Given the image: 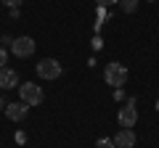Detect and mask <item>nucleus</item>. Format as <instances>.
Instances as JSON below:
<instances>
[{"label": "nucleus", "mask_w": 159, "mask_h": 148, "mask_svg": "<svg viewBox=\"0 0 159 148\" xmlns=\"http://www.w3.org/2000/svg\"><path fill=\"white\" fill-rule=\"evenodd\" d=\"M119 6H122V11H125V13H133L138 8V0H119Z\"/></svg>", "instance_id": "nucleus-9"}, {"label": "nucleus", "mask_w": 159, "mask_h": 148, "mask_svg": "<svg viewBox=\"0 0 159 148\" xmlns=\"http://www.w3.org/2000/svg\"><path fill=\"white\" fill-rule=\"evenodd\" d=\"M27 111H29V106L27 103H6V114H8V119L11 122H21L24 116H27Z\"/></svg>", "instance_id": "nucleus-6"}, {"label": "nucleus", "mask_w": 159, "mask_h": 148, "mask_svg": "<svg viewBox=\"0 0 159 148\" xmlns=\"http://www.w3.org/2000/svg\"><path fill=\"white\" fill-rule=\"evenodd\" d=\"M154 108H157V111H159V98H157V106H154Z\"/></svg>", "instance_id": "nucleus-15"}, {"label": "nucleus", "mask_w": 159, "mask_h": 148, "mask_svg": "<svg viewBox=\"0 0 159 148\" xmlns=\"http://www.w3.org/2000/svg\"><path fill=\"white\" fill-rule=\"evenodd\" d=\"M6 61H8V53H6V48H0V66H6Z\"/></svg>", "instance_id": "nucleus-12"}, {"label": "nucleus", "mask_w": 159, "mask_h": 148, "mask_svg": "<svg viewBox=\"0 0 159 148\" xmlns=\"http://www.w3.org/2000/svg\"><path fill=\"white\" fill-rule=\"evenodd\" d=\"M0 6H3V3H0Z\"/></svg>", "instance_id": "nucleus-16"}, {"label": "nucleus", "mask_w": 159, "mask_h": 148, "mask_svg": "<svg viewBox=\"0 0 159 148\" xmlns=\"http://www.w3.org/2000/svg\"><path fill=\"white\" fill-rule=\"evenodd\" d=\"M117 119H119V124H122V130H130V127H135V122H138V111H135V106H122L119 108V114H117Z\"/></svg>", "instance_id": "nucleus-5"}, {"label": "nucleus", "mask_w": 159, "mask_h": 148, "mask_svg": "<svg viewBox=\"0 0 159 148\" xmlns=\"http://www.w3.org/2000/svg\"><path fill=\"white\" fill-rule=\"evenodd\" d=\"M3 106H6V101H3V98H0V108H3Z\"/></svg>", "instance_id": "nucleus-14"}, {"label": "nucleus", "mask_w": 159, "mask_h": 148, "mask_svg": "<svg viewBox=\"0 0 159 148\" xmlns=\"http://www.w3.org/2000/svg\"><path fill=\"white\" fill-rule=\"evenodd\" d=\"M98 148H117V146H114V140H106V137H101V140H98Z\"/></svg>", "instance_id": "nucleus-10"}, {"label": "nucleus", "mask_w": 159, "mask_h": 148, "mask_svg": "<svg viewBox=\"0 0 159 148\" xmlns=\"http://www.w3.org/2000/svg\"><path fill=\"white\" fill-rule=\"evenodd\" d=\"M111 140H114L117 148H133V146H135V132H133V130H119Z\"/></svg>", "instance_id": "nucleus-8"}, {"label": "nucleus", "mask_w": 159, "mask_h": 148, "mask_svg": "<svg viewBox=\"0 0 159 148\" xmlns=\"http://www.w3.org/2000/svg\"><path fill=\"white\" fill-rule=\"evenodd\" d=\"M11 53L19 56V58H29L34 53V40L27 37V34H24V37H16V40L11 42Z\"/></svg>", "instance_id": "nucleus-4"}, {"label": "nucleus", "mask_w": 159, "mask_h": 148, "mask_svg": "<svg viewBox=\"0 0 159 148\" xmlns=\"http://www.w3.org/2000/svg\"><path fill=\"white\" fill-rule=\"evenodd\" d=\"M103 80H106V85L111 87H119V85H125L127 82V69L122 66V63H109L106 69H103Z\"/></svg>", "instance_id": "nucleus-2"}, {"label": "nucleus", "mask_w": 159, "mask_h": 148, "mask_svg": "<svg viewBox=\"0 0 159 148\" xmlns=\"http://www.w3.org/2000/svg\"><path fill=\"white\" fill-rule=\"evenodd\" d=\"M16 85H19V74L13 69H8V66H0V87L3 90H11Z\"/></svg>", "instance_id": "nucleus-7"}, {"label": "nucleus", "mask_w": 159, "mask_h": 148, "mask_svg": "<svg viewBox=\"0 0 159 148\" xmlns=\"http://www.w3.org/2000/svg\"><path fill=\"white\" fill-rule=\"evenodd\" d=\"M114 3H119V0H98V6H101V8L103 6H114Z\"/></svg>", "instance_id": "nucleus-13"}, {"label": "nucleus", "mask_w": 159, "mask_h": 148, "mask_svg": "<svg viewBox=\"0 0 159 148\" xmlns=\"http://www.w3.org/2000/svg\"><path fill=\"white\" fill-rule=\"evenodd\" d=\"M61 63L56 61V58H43V61H37V77L40 80H58L61 77Z\"/></svg>", "instance_id": "nucleus-3"}, {"label": "nucleus", "mask_w": 159, "mask_h": 148, "mask_svg": "<svg viewBox=\"0 0 159 148\" xmlns=\"http://www.w3.org/2000/svg\"><path fill=\"white\" fill-rule=\"evenodd\" d=\"M0 3H6V6H11V8H19L24 0H0Z\"/></svg>", "instance_id": "nucleus-11"}, {"label": "nucleus", "mask_w": 159, "mask_h": 148, "mask_svg": "<svg viewBox=\"0 0 159 148\" xmlns=\"http://www.w3.org/2000/svg\"><path fill=\"white\" fill-rule=\"evenodd\" d=\"M19 98L27 106H40V103L45 101V93H43L40 85H34V82H24V85H19Z\"/></svg>", "instance_id": "nucleus-1"}]
</instances>
